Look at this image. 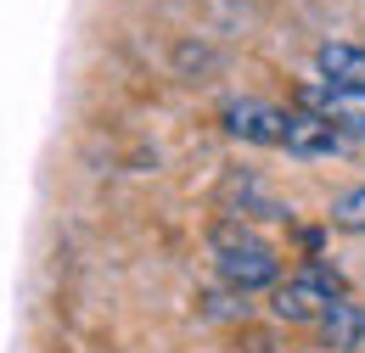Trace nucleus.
Masks as SVG:
<instances>
[{"instance_id": "nucleus-5", "label": "nucleus", "mask_w": 365, "mask_h": 353, "mask_svg": "<svg viewBox=\"0 0 365 353\" xmlns=\"http://www.w3.org/2000/svg\"><path fill=\"white\" fill-rule=\"evenodd\" d=\"M287 152H292V157H331V152H343L337 118H326V112H292V124H287Z\"/></svg>"}, {"instance_id": "nucleus-7", "label": "nucleus", "mask_w": 365, "mask_h": 353, "mask_svg": "<svg viewBox=\"0 0 365 353\" xmlns=\"http://www.w3.org/2000/svg\"><path fill=\"white\" fill-rule=\"evenodd\" d=\"M331 224L349 230V236H365V185L360 191H343V196L331 202Z\"/></svg>"}, {"instance_id": "nucleus-2", "label": "nucleus", "mask_w": 365, "mask_h": 353, "mask_svg": "<svg viewBox=\"0 0 365 353\" xmlns=\"http://www.w3.org/2000/svg\"><path fill=\"white\" fill-rule=\"evenodd\" d=\"M343 297V275L326 264H304L281 292H275V320H287V325H304V320H320V314L331 309Z\"/></svg>"}, {"instance_id": "nucleus-4", "label": "nucleus", "mask_w": 365, "mask_h": 353, "mask_svg": "<svg viewBox=\"0 0 365 353\" xmlns=\"http://www.w3.org/2000/svg\"><path fill=\"white\" fill-rule=\"evenodd\" d=\"M315 68L326 90H337V95H365V51L349 40H326L315 51Z\"/></svg>"}, {"instance_id": "nucleus-1", "label": "nucleus", "mask_w": 365, "mask_h": 353, "mask_svg": "<svg viewBox=\"0 0 365 353\" xmlns=\"http://www.w3.org/2000/svg\"><path fill=\"white\" fill-rule=\"evenodd\" d=\"M214 264L225 275V286H236V292H259V286H275V280H281L275 247H264L253 230H236V224H220V230H214Z\"/></svg>"}, {"instance_id": "nucleus-8", "label": "nucleus", "mask_w": 365, "mask_h": 353, "mask_svg": "<svg viewBox=\"0 0 365 353\" xmlns=\"http://www.w3.org/2000/svg\"><path fill=\"white\" fill-rule=\"evenodd\" d=\"M337 124H349L354 135H365V112H349V118H337Z\"/></svg>"}, {"instance_id": "nucleus-6", "label": "nucleus", "mask_w": 365, "mask_h": 353, "mask_svg": "<svg viewBox=\"0 0 365 353\" xmlns=\"http://www.w3.org/2000/svg\"><path fill=\"white\" fill-rule=\"evenodd\" d=\"M320 331H326V348H354L365 337V314H360V303H349V297H337L331 309L320 314Z\"/></svg>"}, {"instance_id": "nucleus-3", "label": "nucleus", "mask_w": 365, "mask_h": 353, "mask_svg": "<svg viewBox=\"0 0 365 353\" xmlns=\"http://www.w3.org/2000/svg\"><path fill=\"white\" fill-rule=\"evenodd\" d=\"M287 124L292 112H281L270 101H225V130L253 146H287Z\"/></svg>"}]
</instances>
